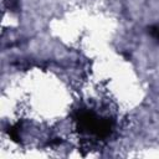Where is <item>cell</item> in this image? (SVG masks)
I'll use <instances>...</instances> for the list:
<instances>
[{
	"label": "cell",
	"instance_id": "obj_2",
	"mask_svg": "<svg viewBox=\"0 0 159 159\" xmlns=\"http://www.w3.org/2000/svg\"><path fill=\"white\" fill-rule=\"evenodd\" d=\"M7 134H9V137H10V138H11L14 142H19V139H20V135H19V127H17V125H12V127H9Z\"/></svg>",
	"mask_w": 159,
	"mask_h": 159
},
{
	"label": "cell",
	"instance_id": "obj_1",
	"mask_svg": "<svg viewBox=\"0 0 159 159\" xmlns=\"http://www.w3.org/2000/svg\"><path fill=\"white\" fill-rule=\"evenodd\" d=\"M77 128L81 132H86L96 135L97 138L104 139L109 137L113 130V123L108 118H102L91 111H82L76 117Z\"/></svg>",
	"mask_w": 159,
	"mask_h": 159
}]
</instances>
